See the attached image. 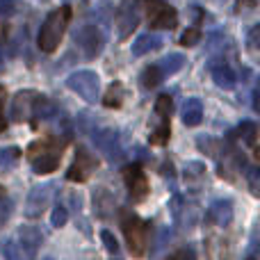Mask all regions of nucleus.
<instances>
[{"label": "nucleus", "mask_w": 260, "mask_h": 260, "mask_svg": "<svg viewBox=\"0 0 260 260\" xmlns=\"http://www.w3.org/2000/svg\"><path fill=\"white\" fill-rule=\"evenodd\" d=\"M94 206L99 208V215L105 217V208H112L114 206V199L110 197L108 189L101 187V189H96V192H94Z\"/></svg>", "instance_id": "b1692460"}, {"label": "nucleus", "mask_w": 260, "mask_h": 260, "mask_svg": "<svg viewBox=\"0 0 260 260\" xmlns=\"http://www.w3.org/2000/svg\"><path fill=\"white\" fill-rule=\"evenodd\" d=\"M12 212H14V201L7 199V197H0V231H3L5 224L9 221Z\"/></svg>", "instance_id": "7c9ffc66"}, {"label": "nucleus", "mask_w": 260, "mask_h": 260, "mask_svg": "<svg viewBox=\"0 0 260 260\" xmlns=\"http://www.w3.org/2000/svg\"><path fill=\"white\" fill-rule=\"evenodd\" d=\"M238 135L242 137V142H247V146L256 148V139H258V126L253 121H242L238 126Z\"/></svg>", "instance_id": "4be33fe9"}, {"label": "nucleus", "mask_w": 260, "mask_h": 260, "mask_svg": "<svg viewBox=\"0 0 260 260\" xmlns=\"http://www.w3.org/2000/svg\"><path fill=\"white\" fill-rule=\"evenodd\" d=\"M146 3V21L153 30H171L178 23V12L162 0H144Z\"/></svg>", "instance_id": "423d86ee"}, {"label": "nucleus", "mask_w": 260, "mask_h": 260, "mask_svg": "<svg viewBox=\"0 0 260 260\" xmlns=\"http://www.w3.org/2000/svg\"><path fill=\"white\" fill-rule=\"evenodd\" d=\"M185 62H187V59H185L180 53H169L167 57H162L155 67H157V71L162 73V78H165V76H174V73H178L180 69L185 67Z\"/></svg>", "instance_id": "6ab92c4d"}, {"label": "nucleus", "mask_w": 260, "mask_h": 260, "mask_svg": "<svg viewBox=\"0 0 260 260\" xmlns=\"http://www.w3.org/2000/svg\"><path fill=\"white\" fill-rule=\"evenodd\" d=\"M67 87L87 103H96L101 96V78L96 76V71H87V69L71 73L67 78Z\"/></svg>", "instance_id": "20e7f679"}, {"label": "nucleus", "mask_w": 260, "mask_h": 260, "mask_svg": "<svg viewBox=\"0 0 260 260\" xmlns=\"http://www.w3.org/2000/svg\"><path fill=\"white\" fill-rule=\"evenodd\" d=\"M162 46V39L157 35H139L137 39L133 41V55L135 57H142V55L146 53H153V50H157Z\"/></svg>", "instance_id": "a211bd4d"}, {"label": "nucleus", "mask_w": 260, "mask_h": 260, "mask_svg": "<svg viewBox=\"0 0 260 260\" xmlns=\"http://www.w3.org/2000/svg\"><path fill=\"white\" fill-rule=\"evenodd\" d=\"M67 221H69V210H67V206L57 203V206L53 208V215H50V224H53L55 229H62Z\"/></svg>", "instance_id": "c85d7f7f"}, {"label": "nucleus", "mask_w": 260, "mask_h": 260, "mask_svg": "<svg viewBox=\"0 0 260 260\" xmlns=\"http://www.w3.org/2000/svg\"><path fill=\"white\" fill-rule=\"evenodd\" d=\"M210 76L221 89H233L235 87V71L226 62H210Z\"/></svg>", "instance_id": "2eb2a0df"}, {"label": "nucleus", "mask_w": 260, "mask_h": 260, "mask_svg": "<svg viewBox=\"0 0 260 260\" xmlns=\"http://www.w3.org/2000/svg\"><path fill=\"white\" fill-rule=\"evenodd\" d=\"M0 253H3L5 260H21V253H18L14 238H5L3 240V244H0Z\"/></svg>", "instance_id": "cd10ccee"}, {"label": "nucleus", "mask_w": 260, "mask_h": 260, "mask_svg": "<svg viewBox=\"0 0 260 260\" xmlns=\"http://www.w3.org/2000/svg\"><path fill=\"white\" fill-rule=\"evenodd\" d=\"M169 260H197V253H194V249L185 247V249H178L176 253H171Z\"/></svg>", "instance_id": "f704fd0d"}, {"label": "nucleus", "mask_w": 260, "mask_h": 260, "mask_svg": "<svg viewBox=\"0 0 260 260\" xmlns=\"http://www.w3.org/2000/svg\"><path fill=\"white\" fill-rule=\"evenodd\" d=\"M253 110H256V112L260 110V103H258V91H253Z\"/></svg>", "instance_id": "58836bf2"}, {"label": "nucleus", "mask_w": 260, "mask_h": 260, "mask_svg": "<svg viewBox=\"0 0 260 260\" xmlns=\"http://www.w3.org/2000/svg\"><path fill=\"white\" fill-rule=\"evenodd\" d=\"M203 178H206V165H203V162L192 160L185 165V180H187V185H194V187H197Z\"/></svg>", "instance_id": "412c9836"}, {"label": "nucleus", "mask_w": 260, "mask_h": 260, "mask_svg": "<svg viewBox=\"0 0 260 260\" xmlns=\"http://www.w3.org/2000/svg\"><path fill=\"white\" fill-rule=\"evenodd\" d=\"M55 114H57V105H55L50 99H46V96L39 94V96H37V101H35V108H32V117H30L32 128H37V123H39V121L53 119Z\"/></svg>", "instance_id": "dca6fc26"}, {"label": "nucleus", "mask_w": 260, "mask_h": 260, "mask_svg": "<svg viewBox=\"0 0 260 260\" xmlns=\"http://www.w3.org/2000/svg\"><path fill=\"white\" fill-rule=\"evenodd\" d=\"M180 117H183V123L187 128L199 126L201 119H203V103L199 99H187L183 103V112H180Z\"/></svg>", "instance_id": "f3484780"}, {"label": "nucleus", "mask_w": 260, "mask_h": 260, "mask_svg": "<svg viewBox=\"0 0 260 260\" xmlns=\"http://www.w3.org/2000/svg\"><path fill=\"white\" fill-rule=\"evenodd\" d=\"M14 242L21 253V260H37L39 247L44 242V233L37 226H21L18 233L14 235Z\"/></svg>", "instance_id": "0eeeda50"}, {"label": "nucleus", "mask_w": 260, "mask_h": 260, "mask_svg": "<svg viewBox=\"0 0 260 260\" xmlns=\"http://www.w3.org/2000/svg\"><path fill=\"white\" fill-rule=\"evenodd\" d=\"M123 183H126L128 194L133 201H144V199L148 197V192H151L146 174H144L142 165H137V162H135V165H128L126 169H123Z\"/></svg>", "instance_id": "9d476101"}, {"label": "nucleus", "mask_w": 260, "mask_h": 260, "mask_svg": "<svg viewBox=\"0 0 260 260\" xmlns=\"http://www.w3.org/2000/svg\"><path fill=\"white\" fill-rule=\"evenodd\" d=\"M121 229L126 235L128 242V251L135 258H142L146 253V244H148V221L139 219L135 212L123 210L121 212Z\"/></svg>", "instance_id": "7ed1b4c3"}, {"label": "nucleus", "mask_w": 260, "mask_h": 260, "mask_svg": "<svg viewBox=\"0 0 260 260\" xmlns=\"http://www.w3.org/2000/svg\"><path fill=\"white\" fill-rule=\"evenodd\" d=\"M5 87L0 85V133L7 130V121H5Z\"/></svg>", "instance_id": "c9c22d12"}, {"label": "nucleus", "mask_w": 260, "mask_h": 260, "mask_svg": "<svg viewBox=\"0 0 260 260\" xmlns=\"http://www.w3.org/2000/svg\"><path fill=\"white\" fill-rule=\"evenodd\" d=\"M21 9H23V5L18 3V0H0V16L3 18L16 16Z\"/></svg>", "instance_id": "c756f323"}, {"label": "nucleus", "mask_w": 260, "mask_h": 260, "mask_svg": "<svg viewBox=\"0 0 260 260\" xmlns=\"http://www.w3.org/2000/svg\"><path fill=\"white\" fill-rule=\"evenodd\" d=\"M258 0H238V5H235V12H242V9H251L256 7Z\"/></svg>", "instance_id": "4c0bfd02"}, {"label": "nucleus", "mask_w": 260, "mask_h": 260, "mask_svg": "<svg viewBox=\"0 0 260 260\" xmlns=\"http://www.w3.org/2000/svg\"><path fill=\"white\" fill-rule=\"evenodd\" d=\"M50 194H53V185H48V183L32 187L30 194H27V201H25V210H23V215H25L27 219H39V217L46 212L48 203H50Z\"/></svg>", "instance_id": "f8f14e48"}, {"label": "nucleus", "mask_w": 260, "mask_h": 260, "mask_svg": "<svg viewBox=\"0 0 260 260\" xmlns=\"http://www.w3.org/2000/svg\"><path fill=\"white\" fill-rule=\"evenodd\" d=\"M162 82V73L157 71V67L153 64V67H146L142 73V85L146 87V89H153V87H157Z\"/></svg>", "instance_id": "393cba45"}, {"label": "nucleus", "mask_w": 260, "mask_h": 260, "mask_svg": "<svg viewBox=\"0 0 260 260\" xmlns=\"http://www.w3.org/2000/svg\"><path fill=\"white\" fill-rule=\"evenodd\" d=\"M139 25V3L137 0H123V5L117 12V32L119 39L126 41Z\"/></svg>", "instance_id": "9b49d317"}, {"label": "nucleus", "mask_w": 260, "mask_h": 260, "mask_svg": "<svg viewBox=\"0 0 260 260\" xmlns=\"http://www.w3.org/2000/svg\"><path fill=\"white\" fill-rule=\"evenodd\" d=\"M206 221L212 226H229L233 221V203L229 199H217L206 210Z\"/></svg>", "instance_id": "4468645a"}, {"label": "nucleus", "mask_w": 260, "mask_h": 260, "mask_svg": "<svg viewBox=\"0 0 260 260\" xmlns=\"http://www.w3.org/2000/svg\"><path fill=\"white\" fill-rule=\"evenodd\" d=\"M94 144L108 160L119 162L123 157V148H121V139L119 133L114 128H99L94 130Z\"/></svg>", "instance_id": "1a4fd4ad"}, {"label": "nucleus", "mask_w": 260, "mask_h": 260, "mask_svg": "<svg viewBox=\"0 0 260 260\" xmlns=\"http://www.w3.org/2000/svg\"><path fill=\"white\" fill-rule=\"evenodd\" d=\"M73 44L78 46L85 59H96L105 48V35L99 25H82L80 30H76Z\"/></svg>", "instance_id": "39448f33"}, {"label": "nucleus", "mask_w": 260, "mask_h": 260, "mask_svg": "<svg viewBox=\"0 0 260 260\" xmlns=\"http://www.w3.org/2000/svg\"><path fill=\"white\" fill-rule=\"evenodd\" d=\"M21 160V151L14 146L9 148H0V167H5V169H12L16 162Z\"/></svg>", "instance_id": "a878e982"}, {"label": "nucleus", "mask_w": 260, "mask_h": 260, "mask_svg": "<svg viewBox=\"0 0 260 260\" xmlns=\"http://www.w3.org/2000/svg\"><path fill=\"white\" fill-rule=\"evenodd\" d=\"M101 240H103L105 249H108L110 253H119V242H117V238H114L110 231H101Z\"/></svg>", "instance_id": "2f4dec72"}, {"label": "nucleus", "mask_w": 260, "mask_h": 260, "mask_svg": "<svg viewBox=\"0 0 260 260\" xmlns=\"http://www.w3.org/2000/svg\"><path fill=\"white\" fill-rule=\"evenodd\" d=\"M37 96L39 94L32 89H23L14 96V103H12V119L14 121H30Z\"/></svg>", "instance_id": "ddd939ff"}, {"label": "nucleus", "mask_w": 260, "mask_h": 260, "mask_svg": "<svg viewBox=\"0 0 260 260\" xmlns=\"http://www.w3.org/2000/svg\"><path fill=\"white\" fill-rule=\"evenodd\" d=\"M0 197H3V187H0Z\"/></svg>", "instance_id": "ea45409f"}, {"label": "nucleus", "mask_w": 260, "mask_h": 260, "mask_svg": "<svg viewBox=\"0 0 260 260\" xmlns=\"http://www.w3.org/2000/svg\"><path fill=\"white\" fill-rule=\"evenodd\" d=\"M249 183H251V192L258 194V169H249Z\"/></svg>", "instance_id": "e433bc0d"}, {"label": "nucleus", "mask_w": 260, "mask_h": 260, "mask_svg": "<svg viewBox=\"0 0 260 260\" xmlns=\"http://www.w3.org/2000/svg\"><path fill=\"white\" fill-rule=\"evenodd\" d=\"M64 153V142L57 137H46V139H37L27 146L25 157L30 160L35 174H53L59 167Z\"/></svg>", "instance_id": "f257e3e1"}, {"label": "nucleus", "mask_w": 260, "mask_h": 260, "mask_svg": "<svg viewBox=\"0 0 260 260\" xmlns=\"http://www.w3.org/2000/svg\"><path fill=\"white\" fill-rule=\"evenodd\" d=\"M169 135H171V128H169V121H160V126L151 133V137H148V142L153 144V146H165L167 142H169Z\"/></svg>", "instance_id": "5701e85b"}, {"label": "nucleus", "mask_w": 260, "mask_h": 260, "mask_svg": "<svg viewBox=\"0 0 260 260\" xmlns=\"http://www.w3.org/2000/svg\"><path fill=\"white\" fill-rule=\"evenodd\" d=\"M71 21V7L64 5L59 9H53L48 16L44 18L39 27V37H37V44H39L41 53H55L62 41L64 32H67V25Z\"/></svg>", "instance_id": "f03ea898"}, {"label": "nucleus", "mask_w": 260, "mask_h": 260, "mask_svg": "<svg viewBox=\"0 0 260 260\" xmlns=\"http://www.w3.org/2000/svg\"><path fill=\"white\" fill-rule=\"evenodd\" d=\"M258 32H260V27H258V25H253L251 30H249V37H247V48L251 50V53H256V50H258V37H260Z\"/></svg>", "instance_id": "72a5a7b5"}, {"label": "nucleus", "mask_w": 260, "mask_h": 260, "mask_svg": "<svg viewBox=\"0 0 260 260\" xmlns=\"http://www.w3.org/2000/svg\"><path fill=\"white\" fill-rule=\"evenodd\" d=\"M96 167H99V160H96L85 146H78L76 160H73V165L69 167V171H67V180H71V183H85L96 171Z\"/></svg>", "instance_id": "6e6552de"}, {"label": "nucleus", "mask_w": 260, "mask_h": 260, "mask_svg": "<svg viewBox=\"0 0 260 260\" xmlns=\"http://www.w3.org/2000/svg\"><path fill=\"white\" fill-rule=\"evenodd\" d=\"M199 39H201V30H199V27H189V30H185V35L180 37V44L183 46H194Z\"/></svg>", "instance_id": "473e14b6"}, {"label": "nucleus", "mask_w": 260, "mask_h": 260, "mask_svg": "<svg viewBox=\"0 0 260 260\" xmlns=\"http://www.w3.org/2000/svg\"><path fill=\"white\" fill-rule=\"evenodd\" d=\"M155 114H157L160 121H169V117H171V99L167 94H162L160 99L155 101Z\"/></svg>", "instance_id": "bb28decb"}, {"label": "nucleus", "mask_w": 260, "mask_h": 260, "mask_svg": "<svg viewBox=\"0 0 260 260\" xmlns=\"http://www.w3.org/2000/svg\"><path fill=\"white\" fill-rule=\"evenodd\" d=\"M123 99H126V91H123L121 82H112L108 89V94L103 96V105L110 110H119L123 105Z\"/></svg>", "instance_id": "aec40b11"}]
</instances>
